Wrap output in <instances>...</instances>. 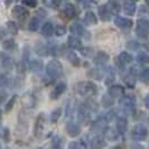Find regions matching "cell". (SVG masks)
Returning <instances> with one entry per match:
<instances>
[{"instance_id": "6da1fadb", "label": "cell", "mask_w": 149, "mask_h": 149, "mask_svg": "<svg viewBox=\"0 0 149 149\" xmlns=\"http://www.w3.org/2000/svg\"><path fill=\"white\" fill-rule=\"evenodd\" d=\"M75 91L82 97H93L97 93V86L91 81H82L75 85Z\"/></svg>"}, {"instance_id": "7a4b0ae2", "label": "cell", "mask_w": 149, "mask_h": 149, "mask_svg": "<svg viewBox=\"0 0 149 149\" xmlns=\"http://www.w3.org/2000/svg\"><path fill=\"white\" fill-rule=\"evenodd\" d=\"M46 74L47 76H49L53 81L61 77V75L63 74V66H62L60 61L53 60L48 62V64L46 65Z\"/></svg>"}, {"instance_id": "3957f363", "label": "cell", "mask_w": 149, "mask_h": 149, "mask_svg": "<svg viewBox=\"0 0 149 149\" xmlns=\"http://www.w3.org/2000/svg\"><path fill=\"white\" fill-rule=\"evenodd\" d=\"M136 34L137 36L141 38H146L149 36V22L145 19H139L137 22L136 27Z\"/></svg>"}, {"instance_id": "277c9868", "label": "cell", "mask_w": 149, "mask_h": 149, "mask_svg": "<svg viewBox=\"0 0 149 149\" xmlns=\"http://www.w3.org/2000/svg\"><path fill=\"white\" fill-rule=\"evenodd\" d=\"M107 121L108 120L105 118H99L97 121H94L91 126V131L93 134H104L105 129H107Z\"/></svg>"}, {"instance_id": "5b68a950", "label": "cell", "mask_w": 149, "mask_h": 149, "mask_svg": "<svg viewBox=\"0 0 149 149\" xmlns=\"http://www.w3.org/2000/svg\"><path fill=\"white\" fill-rule=\"evenodd\" d=\"M131 136H132V138H134V140L141 141V140L147 138V136H148V130H147V128L143 127L142 125H138L137 127L134 128V130H132V132H131Z\"/></svg>"}, {"instance_id": "8992f818", "label": "cell", "mask_w": 149, "mask_h": 149, "mask_svg": "<svg viewBox=\"0 0 149 149\" xmlns=\"http://www.w3.org/2000/svg\"><path fill=\"white\" fill-rule=\"evenodd\" d=\"M119 103L126 111H132L134 109V107H136V99L132 95L121 97Z\"/></svg>"}, {"instance_id": "52a82bcc", "label": "cell", "mask_w": 149, "mask_h": 149, "mask_svg": "<svg viewBox=\"0 0 149 149\" xmlns=\"http://www.w3.org/2000/svg\"><path fill=\"white\" fill-rule=\"evenodd\" d=\"M35 52L40 56H51L52 55V44H44L42 42H38L35 45Z\"/></svg>"}, {"instance_id": "ba28073f", "label": "cell", "mask_w": 149, "mask_h": 149, "mask_svg": "<svg viewBox=\"0 0 149 149\" xmlns=\"http://www.w3.org/2000/svg\"><path fill=\"white\" fill-rule=\"evenodd\" d=\"M44 126H45V116L44 113H40L37 117V119L35 121V126H34V134L35 137H42L43 131H44Z\"/></svg>"}, {"instance_id": "9c48e42d", "label": "cell", "mask_w": 149, "mask_h": 149, "mask_svg": "<svg viewBox=\"0 0 149 149\" xmlns=\"http://www.w3.org/2000/svg\"><path fill=\"white\" fill-rule=\"evenodd\" d=\"M66 131L70 137H77L81 134V127L75 121H68L66 123Z\"/></svg>"}, {"instance_id": "30bf717a", "label": "cell", "mask_w": 149, "mask_h": 149, "mask_svg": "<svg viewBox=\"0 0 149 149\" xmlns=\"http://www.w3.org/2000/svg\"><path fill=\"white\" fill-rule=\"evenodd\" d=\"M14 65H15V62L10 56H8L7 54L0 53V66L5 70H13Z\"/></svg>"}, {"instance_id": "8fae6325", "label": "cell", "mask_w": 149, "mask_h": 149, "mask_svg": "<svg viewBox=\"0 0 149 149\" xmlns=\"http://www.w3.org/2000/svg\"><path fill=\"white\" fill-rule=\"evenodd\" d=\"M70 31L73 34V35H76V36H86V34H89L84 26H83L81 22H73L70 27Z\"/></svg>"}, {"instance_id": "7c38bea8", "label": "cell", "mask_w": 149, "mask_h": 149, "mask_svg": "<svg viewBox=\"0 0 149 149\" xmlns=\"http://www.w3.org/2000/svg\"><path fill=\"white\" fill-rule=\"evenodd\" d=\"M11 15L14 16L15 18H17V19L22 20V19H25L28 16V10L25 7H22V6H18L17 5V6H15V7L13 8Z\"/></svg>"}, {"instance_id": "4fadbf2b", "label": "cell", "mask_w": 149, "mask_h": 149, "mask_svg": "<svg viewBox=\"0 0 149 149\" xmlns=\"http://www.w3.org/2000/svg\"><path fill=\"white\" fill-rule=\"evenodd\" d=\"M65 91H66V84H65V83H58V84L53 89L52 92H51V99H52V100H57Z\"/></svg>"}, {"instance_id": "5bb4252c", "label": "cell", "mask_w": 149, "mask_h": 149, "mask_svg": "<svg viewBox=\"0 0 149 149\" xmlns=\"http://www.w3.org/2000/svg\"><path fill=\"white\" fill-rule=\"evenodd\" d=\"M43 67H44V63L42 60L34 58V60L29 61V63H28V68L33 73H39L43 70Z\"/></svg>"}, {"instance_id": "9a60e30c", "label": "cell", "mask_w": 149, "mask_h": 149, "mask_svg": "<svg viewBox=\"0 0 149 149\" xmlns=\"http://www.w3.org/2000/svg\"><path fill=\"white\" fill-rule=\"evenodd\" d=\"M108 93H109L113 99H116V97H121L123 95V93H125V89H123L121 85L114 84V85H110V88L108 90Z\"/></svg>"}, {"instance_id": "2e32d148", "label": "cell", "mask_w": 149, "mask_h": 149, "mask_svg": "<svg viewBox=\"0 0 149 149\" xmlns=\"http://www.w3.org/2000/svg\"><path fill=\"white\" fill-rule=\"evenodd\" d=\"M114 24L119 27V28H122V29H127V28H130L132 26V20L131 19H128V18H125V17H116L114 19Z\"/></svg>"}, {"instance_id": "e0dca14e", "label": "cell", "mask_w": 149, "mask_h": 149, "mask_svg": "<svg viewBox=\"0 0 149 149\" xmlns=\"http://www.w3.org/2000/svg\"><path fill=\"white\" fill-rule=\"evenodd\" d=\"M63 13L64 15L66 16L68 19H72V18H75L76 15H77V9L75 7V5L68 2L64 6V9H63Z\"/></svg>"}, {"instance_id": "ac0fdd59", "label": "cell", "mask_w": 149, "mask_h": 149, "mask_svg": "<svg viewBox=\"0 0 149 149\" xmlns=\"http://www.w3.org/2000/svg\"><path fill=\"white\" fill-rule=\"evenodd\" d=\"M131 62H132V56L128 52H121L118 56V58H117V63L121 67L127 65V64H130Z\"/></svg>"}, {"instance_id": "d6986e66", "label": "cell", "mask_w": 149, "mask_h": 149, "mask_svg": "<svg viewBox=\"0 0 149 149\" xmlns=\"http://www.w3.org/2000/svg\"><path fill=\"white\" fill-rule=\"evenodd\" d=\"M40 33L45 37H51L55 34V27L52 22H45L40 28Z\"/></svg>"}, {"instance_id": "ffe728a7", "label": "cell", "mask_w": 149, "mask_h": 149, "mask_svg": "<svg viewBox=\"0 0 149 149\" xmlns=\"http://www.w3.org/2000/svg\"><path fill=\"white\" fill-rule=\"evenodd\" d=\"M123 11L128 16H132L136 13V2L134 0H125Z\"/></svg>"}, {"instance_id": "44dd1931", "label": "cell", "mask_w": 149, "mask_h": 149, "mask_svg": "<svg viewBox=\"0 0 149 149\" xmlns=\"http://www.w3.org/2000/svg\"><path fill=\"white\" fill-rule=\"evenodd\" d=\"M42 19H43V17L38 15L34 16L31 19L29 20V24H28V29L30 31H36V30L39 29V26H40V24H42Z\"/></svg>"}, {"instance_id": "7402d4cb", "label": "cell", "mask_w": 149, "mask_h": 149, "mask_svg": "<svg viewBox=\"0 0 149 149\" xmlns=\"http://www.w3.org/2000/svg\"><path fill=\"white\" fill-rule=\"evenodd\" d=\"M67 44L73 49H81L82 48V42L76 35H72L67 39Z\"/></svg>"}, {"instance_id": "603a6c76", "label": "cell", "mask_w": 149, "mask_h": 149, "mask_svg": "<svg viewBox=\"0 0 149 149\" xmlns=\"http://www.w3.org/2000/svg\"><path fill=\"white\" fill-rule=\"evenodd\" d=\"M111 11L109 10V8L107 5H102V6H100L99 7V16H100V18H101V20H103V22H108V20H110V18H111Z\"/></svg>"}, {"instance_id": "cb8c5ba5", "label": "cell", "mask_w": 149, "mask_h": 149, "mask_svg": "<svg viewBox=\"0 0 149 149\" xmlns=\"http://www.w3.org/2000/svg\"><path fill=\"white\" fill-rule=\"evenodd\" d=\"M109 61V55L104 52H99L94 57V63L99 66H103Z\"/></svg>"}, {"instance_id": "d4e9b609", "label": "cell", "mask_w": 149, "mask_h": 149, "mask_svg": "<svg viewBox=\"0 0 149 149\" xmlns=\"http://www.w3.org/2000/svg\"><path fill=\"white\" fill-rule=\"evenodd\" d=\"M128 129V121L126 118H119L117 120V130L119 134H125Z\"/></svg>"}, {"instance_id": "484cf974", "label": "cell", "mask_w": 149, "mask_h": 149, "mask_svg": "<svg viewBox=\"0 0 149 149\" xmlns=\"http://www.w3.org/2000/svg\"><path fill=\"white\" fill-rule=\"evenodd\" d=\"M1 46H2V48H3L5 51H7V52H14V51L17 49V43H16L13 38L3 40Z\"/></svg>"}, {"instance_id": "4316f807", "label": "cell", "mask_w": 149, "mask_h": 149, "mask_svg": "<svg viewBox=\"0 0 149 149\" xmlns=\"http://www.w3.org/2000/svg\"><path fill=\"white\" fill-rule=\"evenodd\" d=\"M105 146V139L100 136V134H97L92 140H91V147L92 148H102Z\"/></svg>"}, {"instance_id": "83f0119b", "label": "cell", "mask_w": 149, "mask_h": 149, "mask_svg": "<svg viewBox=\"0 0 149 149\" xmlns=\"http://www.w3.org/2000/svg\"><path fill=\"white\" fill-rule=\"evenodd\" d=\"M66 57H67V60H68V62H70L73 66H80L81 60L79 58V56L76 55L75 52H73V51H67Z\"/></svg>"}, {"instance_id": "f1b7e54d", "label": "cell", "mask_w": 149, "mask_h": 149, "mask_svg": "<svg viewBox=\"0 0 149 149\" xmlns=\"http://www.w3.org/2000/svg\"><path fill=\"white\" fill-rule=\"evenodd\" d=\"M125 83L128 88L134 89L136 85V72L134 71H130L129 74L125 76Z\"/></svg>"}, {"instance_id": "f546056e", "label": "cell", "mask_w": 149, "mask_h": 149, "mask_svg": "<svg viewBox=\"0 0 149 149\" xmlns=\"http://www.w3.org/2000/svg\"><path fill=\"white\" fill-rule=\"evenodd\" d=\"M84 22L88 25V26H93V25H97V18L94 13L92 11H88L85 15H84Z\"/></svg>"}, {"instance_id": "4dcf8cb0", "label": "cell", "mask_w": 149, "mask_h": 149, "mask_svg": "<svg viewBox=\"0 0 149 149\" xmlns=\"http://www.w3.org/2000/svg\"><path fill=\"white\" fill-rule=\"evenodd\" d=\"M6 29L10 35H17L18 34V25L13 20H9L6 24Z\"/></svg>"}, {"instance_id": "1f68e13d", "label": "cell", "mask_w": 149, "mask_h": 149, "mask_svg": "<svg viewBox=\"0 0 149 149\" xmlns=\"http://www.w3.org/2000/svg\"><path fill=\"white\" fill-rule=\"evenodd\" d=\"M61 114H62V109H61V108H57V109L53 110V111L51 112V114H49V121H51L52 123L57 122V120L61 118Z\"/></svg>"}, {"instance_id": "d6a6232c", "label": "cell", "mask_w": 149, "mask_h": 149, "mask_svg": "<svg viewBox=\"0 0 149 149\" xmlns=\"http://www.w3.org/2000/svg\"><path fill=\"white\" fill-rule=\"evenodd\" d=\"M107 6H108V8H109V10L111 11V14H118V13L120 11V9H121L120 5L118 3V1H114V0L110 1Z\"/></svg>"}, {"instance_id": "836d02e7", "label": "cell", "mask_w": 149, "mask_h": 149, "mask_svg": "<svg viewBox=\"0 0 149 149\" xmlns=\"http://www.w3.org/2000/svg\"><path fill=\"white\" fill-rule=\"evenodd\" d=\"M104 134H105V138L107 139H109V140H116V139H118V134L119 132H116L113 129L111 128H107L104 131Z\"/></svg>"}, {"instance_id": "e575fe53", "label": "cell", "mask_w": 149, "mask_h": 149, "mask_svg": "<svg viewBox=\"0 0 149 149\" xmlns=\"http://www.w3.org/2000/svg\"><path fill=\"white\" fill-rule=\"evenodd\" d=\"M137 61H138L140 64H148L149 63V55L145 52L138 53V55H137Z\"/></svg>"}, {"instance_id": "d590c367", "label": "cell", "mask_w": 149, "mask_h": 149, "mask_svg": "<svg viewBox=\"0 0 149 149\" xmlns=\"http://www.w3.org/2000/svg\"><path fill=\"white\" fill-rule=\"evenodd\" d=\"M65 34H66V27L64 25H62V24H57L56 27H55V35L57 37H62Z\"/></svg>"}, {"instance_id": "8d00e7d4", "label": "cell", "mask_w": 149, "mask_h": 149, "mask_svg": "<svg viewBox=\"0 0 149 149\" xmlns=\"http://www.w3.org/2000/svg\"><path fill=\"white\" fill-rule=\"evenodd\" d=\"M88 147V145L85 143V141L81 139V140H77V141H72L70 143V146H68V148L73 149V148H86Z\"/></svg>"}, {"instance_id": "74e56055", "label": "cell", "mask_w": 149, "mask_h": 149, "mask_svg": "<svg viewBox=\"0 0 149 149\" xmlns=\"http://www.w3.org/2000/svg\"><path fill=\"white\" fill-rule=\"evenodd\" d=\"M84 105H85V108H86L90 112L97 111V102H95V101H93V100H89V101H86V102L84 103Z\"/></svg>"}, {"instance_id": "f35d334b", "label": "cell", "mask_w": 149, "mask_h": 149, "mask_svg": "<svg viewBox=\"0 0 149 149\" xmlns=\"http://www.w3.org/2000/svg\"><path fill=\"white\" fill-rule=\"evenodd\" d=\"M140 81L142 83H146V84H148L149 83V68H143L142 70V72L140 73Z\"/></svg>"}, {"instance_id": "ab89813d", "label": "cell", "mask_w": 149, "mask_h": 149, "mask_svg": "<svg viewBox=\"0 0 149 149\" xmlns=\"http://www.w3.org/2000/svg\"><path fill=\"white\" fill-rule=\"evenodd\" d=\"M102 104H103V107H110L113 104V97L109 93H108V95L102 97Z\"/></svg>"}, {"instance_id": "60d3db41", "label": "cell", "mask_w": 149, "mask_h": 149, "mask_svg": "<svg viewBox=\"0 0 149 149\" xmlns=\"http://www.w3.org/2000/svg\"><path fill=\"white\" fill-rule=\"evenodd\" d=\"M79 1H80V3L83 8H91L97 5L95 0H79Z\"/></svg>"}, {"instance_id": "b9f144b4", "label": "cell", "mask_w": 149, "mask_h": 149, "mask_svg": "<svg viewBox=\"0 0 149 149\" xmlns=\"http://www.w3.org/2000/svg\"><path fill=\"white\" fill-rule=\"evenodd\" d=\"M52 146L53 148H61L62 147V139L58 136H55L52 140Z\"/></svg>"}, {"instance_id": "7bdbcfd3", "label": "cell", "mask_w": 149, "mask_h": 149, "mask_svg": "<svg viewBox=\"0 0 149 149\" xmlns=\"http://www.w3.org/2000/svg\"><path fill=\"white\" fill-rule=\"evenodd\" d=\"M16 95H14V97H11L9 101L7 102V104H6V108H5V111L6 112H9L13 108H14V104H15V102H16Z\"/></svg>"}, {"instance_id": "ee69618b", "label": "cell", "mask_w": 149, "mask_h": 149, "mask_svg": "<svg viewBox=\"0 0 149 149\" xmlns=\"http://www.w3.org/2000/svg\"><path fill=\"white\" fill-rule=\"evenodd\" d=\"M24 6L29 8H35L37 6V0H22Z\"/></svg>"}, {"instance_id": "f6af8a7d", "label": "cell", "mask_w": 149, "mask_h": 149, "mask_svg": "<svg viewBox=\"0 0 149 149\" xmlns=\"http://www.w3.org/2000/svg\"><path fill=\"white\" fill-rule=\"evenodd\" d=\"M47 5L52 8H58L62 3V0H47Z\"/></svg>"}, {"instance_id": "bcb514c9", "label": "cell", "mask_w": 149, "mask_h": 149, "mask_svg": "<svg viewBox=\"0 0 149 149\" xmlns=\"http://www.w3.org/2000/svg\"><path fill=\"white\" fill-rule=\"evenodd\" d=\"M6 100H7V92L0 89V104H2Z\"/></svg>"}, {"instance_id": "7dc6e473", "label": "cell", "mask_w": 149, "mask_h": 149, "mask_svg": "<svg viewBox=\"0 0 149 149\" xmlns=\"http://www.w3.org/2000/svg\"><path fill=\"white\" fill-rule=\"evenodd\" d=\"M81 53H82V55H84V56H91V55H93V52H92L91 48H81Z\"/></svg>"}, {"instance_id": "c3c4849f", "label": "cell", "mask_w": 149, "mask_h": 149, "mask_svg": "<svg viewBox=\"0 0 149 149\" xmlns=\"http://www.w3.org/2000/svg\"><path fill=\"white\" fill-rule=\"evenodd\" d=\"M7 33H8L7 29H5L3 27H1V26H0V42H1V40H2L3 38L6 37Z\"/></svg>"}, {"instance_id": "681fc988", "label": "cell", "mask_w": 149, "mask_h": 149, "mask_svg": "<svg viewBox=\"0 0 149 149\" xmlns=\"http://www.w3.org/2000/svg\"><path fill=\"white\" fill-rule=\"evenodd\" d=\"M2 132H3V134H2V138H3L6 141H9V134H9V130L6 128V129H3V131H2Z\"/></svg>"}, {"instance_id": "f907efd6", "label": "cell", "mask_w": 149, "mask_h": 149, "mask_svg": "<svg viewBox=\"0 0 149 149\" xmlns=\"http://www.w3.org/2000/svg\"><path fill=\"white\" fill-rule=\"evenodd\" d=\"M145 105L149 109V94H147L146 97H145Z\"/></svg>"}, {"instance_id": "816d5d0a", "label": "cell", "mask_w": 149, "mask_h": 149, "mask_svg": "<svg viewBox=\"0 0 149 149\" xmlns=\"http://www.w3.org/2000/svg\"><path fill=\"white\" fill-rule=\"evenodd\" d=\"M14 1H18V0H6V5L9 6V5H10L11 2H14Z\"/></svg>"}, {"instance_id": "f5cc1de1", "label": "cell", "mask_w": 149, "mask_h": 149, "mask_svg": "<svg viewBox=\"0 0 149 149\" xmlns=\"http://www.w3.org/2000/svg\"><path fill=\"white\" fill-rule=\"evenodd\" d=\"M1 118H2V111L0 110V120H1Z\"/></svg>"}, {"instance_id": "db71d44e", "label": "cell", "mask_w": 149, "mask_h": 149, "mask_svg": "<svg viewBox=\"0 0 149 149\" xmlns=\"http://www.w3.org/2000/svg\"><path fill=\"white\" fill-rule=\"evenodd\" d=\"M146 3H147V5L149 6V0H146Z\"/></svg>"}]
</instances>
